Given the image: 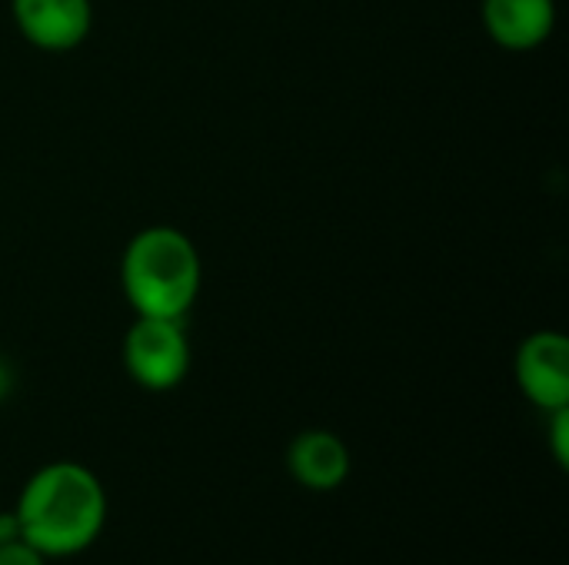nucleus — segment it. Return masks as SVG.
Segmentation results:
<instances>
[{"label":"nucleus","instance_id":"1","mask_svg":"<svg viewBox=\"0 0 569 565\" xmlns=\"http://www.w3.org/2000/svg\"><path fill=\"white\" fill-rule=\"evenodd\" d=\"M20 539L47 563L87 553L107 526V490L100 476L73 460L33 470L13 503Z\"/></svg>","mask_w":569,"mask_h":565},{"label":"nucleus","instance_id":"2","mask_svg":"<svg viewBox=\"0 0 569 565\" xmlns=\"http://www.w3.org/2000/svg\"><path fill=\"white\" fill-rule=\"evenodd\" d=\"M203 263L197 243L173 226H147L120 256V286L137 316L187 320L200 296Z\"/></svg>","mask_w":569,"mask_h":565},{"label":"nucleus","instance_id":"3","mask_svg":"<svg viewBox=\"0 0 569 565\" xmlns=\"http://www.w3.org/2000/svg\"><path fill=\"white\" fill-rule=\"evenodd\" d=\"M127 376L147 393L177 390L190 373V340L183 320L137 316L123 336Z\"/></svg>","mask_w":569,"mask_h":565},{"label":"nucleus","instance_id":"4","mask_svg":"<svg viewBox=\"0 0 569 565\" xmlns=\"http://www.w3.org/2000/svg\"><path fill=\"white\" fill-rule=\"evenodd\" d=\"M513 376L527 403L540 413L569 406V340L557 330L530 333L513 360Z\"/></svg>","mask_w":569,"mask_h":565},{"label":"nucleus","instance_id":"5","mask_svg":"<svg viewBox=\"0 0 569 565\" xmlns=\"http://www.w3.org/2000/svg\"><path fill=\"white\" fill-rule=\"evenodd\" d=\"M10 13L23 40L47 53L77 50L93 27L90 0H10Z\"/></svg>","mask_w":569,"mask_h":565},{"label":"nucleus","instance_id":"6","mask_svg":"<svg viewBox=\"0 0 569 565\" xmlns=\"http://www.w3.org/2000/svg\"><path fill=\"white\" fill-rule=\"evenodd\" d=\"M480 20L497 47L527 53L553 37L557 0H483Z\"/></svg>","mask_w":569,"mask_h":565},{"label":"nucleus","instance_id":"7","mask_svg":"<svg viewBox=\"0 0 569 565\" xmlns=\"http://www.w3.org/2000/svg\"><path fill=\"white\" fill-rule=\"evenodd\" d=\"M350 450L330 430H303L287 450V473L310 493H333L350 476Z\"/></svg>","mask_w":569,"mask_h":565},{"label":"nucleus","instance_id":"8","mask_svg":"<svg viewBox=\"0 0 569 565\" xmlns=\"http://www.w3.org/2000/svg\"><path fill=\"white\" fill-rule=\"evenodd\" d=\"M550 426H547V440H550V456L557 463V470H569V406L547 413Z\"/></svg>","mask_w":569,"mask_h":565},{"label":"nucleus","instance_id":"9","mask_svg":"<svg viewBox=\"0 0 569 565\" xmlns=\"http://www.w3.org/2000/svg\"><path fill=\"white\" fill-rule=\"evenodd\" d=\"M0 565H47V559L23 539L0 543Z\"/></svg>","mask_w":569,"mask_h":565},{"label":"nucleus","instance_id":"10","mask_svg":"<svg viewBox=\"0 0 569 565\" xmlns=\"http://www.w3.org/2000/svg\"><path fill=\"white\" fill-rule=\"evenodd\" d=\"M7 539H20V529H17V519L10 509L0 513V543H7Z\"/></svg>","mask_w":569,"mask_h":565},{"label":"nucleus","instance_id":"11","mask_svg":"<svg viewBox=\"0 0 569 565\" xmlns=\"http://www.w3.org/2000/svg\"><path fill=\"white\" fill-rule=\"evenodd\" d=\"M13 393V370L7 360H0V403Z\"/></svg>","mask_w":569,"mask_h":565}]
</instances>
